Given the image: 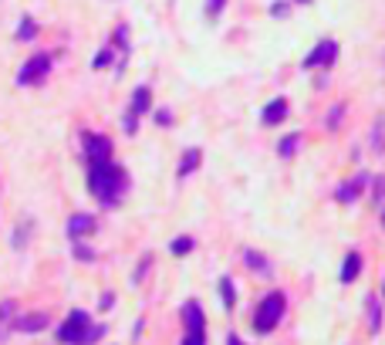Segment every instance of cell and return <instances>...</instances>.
<instances>
[{
  "instance_id": "1",
  "label": "cell",
  "mask_w": 385,
  "mask_h": 345,
  "mask_svg": "<svg viewBox=\"0 0 385 345\" xmlns=\"http://www.w3.org/2000/svg\"><path fill=\"white\" fill-rule=\"evenodd\" d=\"M88 190L102 207H118L129 190V173L118 163H88Z\"/></svg>"
},
{
  "instance_id": "2",
  "label": "cell",
  "mask_w": 385,
  "mask_h": 345,
  "mask_svg": "<svg viewBox=\"0 0 385 345\" xmlns=\"http://www.w3.org/2000/svg\"><path fill=\"white\" fill-rule=\"evenodd\" d=\"M284 308H287L284 291H274V295H267V298L257 305V311H254V332H257V335H270V332L280 325Z\"/></svg>"
},
{
  "instance_id": "3",
  "label": "cell",
  "mask_w": 385,
  "mask_h": 345,
  "mask_svg": "<svg viewBox=\"0 0 385 345\" xmlns=\"http://www.w3.org/2000/svg\"><path fill=\"white\" fill-rule=\"evenodd\" d=\"M88 328H91L88 311L75 308V311L61 322V328H58V342H61V345H85V339H88Z\"/></svg>"
},
{
  "instance_id": "4",
  "label": "cell",
  "mask_w": 385,
  "mask_h": 345,
  "mask_svg": "<svg viewBox=\"0 0 385 345\" xmlns=\"http://www.w3.org/2000/svg\"><path fill=\"white\" fill-rule=\"evenodd\" d=\"M51 65H54V58L51 54H34V58H28L24 61V68L17 72V81L28 88H34V85H44L47 81V75H51Z\"/></svg>"
},
{
  "instance_id": "5",
  "label": "cell",
  "mask_w": 385,
  "mask_h": 345,
  "mask_svg": "<svg viewBox=\"0 0 385 345\" xmlns=\"http://www.w3.org/2000/svg\"><path fill=\"white\" fill-rule=\"evenodd\" d=\"M335 58H338V41L324 38L311 48V54L305 58V68H331Z\"/></svg>"
},
{
  "instance_id": "6",
  "label": "cell",
  "mask_w": 385,
  "mask_h": 345,
  "mask_svg": "<svg viewBox=\"0 0 385 345\" xmlns=\"http://www.w3.org/2000/svg\"><path fill=\"white\" fill-rule=\"evenodd\" d=\"M85 159L88 163H109L112 159V139L98 132H85Z\"/></svg>"
},
{
  "instance_id": "7",
  "label": "cell",
  "mask_w": 385,
  "mask_h": 345,
  "mask_svg": "<svg viewBox=\"0 0 385 345\" xmlns=\"http://www.w3.org/2000/svg\"><path fill=\"white\" fill-rule=\"evenodd\" d=\"M149 105H153V88H149V85H142V88H135V92H132V102H129V112L125 115L139 118V115L149 112Z\"/></svg>"
},
{
  "instance_id": "8",
  "label": "cell",
  "mask_w": 385,
  "mask_h": 345,
  "mask_svg": "<svg viewBox=\"0 0 385 345\" xmlns=\"http://www.w3.org/2000/svg\"><path fill=\"white\" fill-rule=\"evenodd\" d=\"M365 183H368V176H365V173H362V176H355V180H348V183L338 187L335 200H338V203H355V200L362 196V187H365Z\"/></svg>"
},
{
  "instance_id": "9",
  "label": "cell",
  "mask_w": 385,
  "mask_h": 345,
  "mask_svg": "<svg viewBox=\"0 0 385 345\" xmlns=\"http://www.w3.org/2000/svg\"><path fill=\"white\" fill-rule=\"evenodd\" d=\"M91 230H95V217H91V213H75V217L68 220V237H72V240L88 237Z\"/></svg>"
},
{
  "instance_id": "10",
  "label": "cell",
  "mask_w": 385,
  "mask_h": 345,
  "mask_svg": "<svg viewBox=\"0 0 385 345\" xmlns=\"http://www.w3.org/2000/svg\"><path fill=\"white\" fill-rule=\"evenodd\" d=\"M183 318H186V328L190 332H206V315H203V305L199 302H186Z\"/></svg>"
},
{
  "instance_id": "11",
  "label": "cell",
  "mask_w": 385,
  "mask_h": 345,
  "mask_svg": "<svg viewBox=\"0 0 385 345\" xmlns=\"http://www.w3.org/2000/svg\"><path fill=\"white\" fill-rule=\"evenodd\" d=\"M243 264L254 271V274H261V278H267L270 271H274V264H270L261 251H254V247H247V251H243Z\"/></svg>"
},
{
  "instance_id": "12",
  "label": "cell",
  "mask_w": 385,
  "mask_h": 345,
  "mask_svg": "<svg viewBox=\"0 0 385 345\" xmlns=\"http://www.w3.org/2000/svg\"><path fill=\"white\" fill-rule=\"evenodd\" d=\"M47 315L44 311H34V315H24L21 322H17V332H24V335H34V332H41V328H47Z\"/></svg>"
},
{
  "instance_id": "13",
  "label": "cell",
  "mask_w": 385,
  "mask_h": 345,
  "mask_svg": "<svg viewBox=\"0 0 385 345\" xmlns=\"http://www.w3.org/2000/svg\"><path fill=\"white\" fill-rule=\"evenodd\" d=\"M287 109H291V105H287V98H274V102H270L267 109H264V115H261V122H264V125H277V122H284V115H287Z\"/></svg>"
},
{
  "instance_id": "14",
  "label": "cell",
  "mask_w": 385,
  "mask_h": 345,
  "mask_svg": "<svg viewBox=\"0 0 385 345\" xmlns=\"http://www.w3.org/2000/svg\"><path fill=\"white\" fill-rule=\"evenodd\" d=\"M31 237H34V220L21 217V220H17V230H14V251H24Z\"/></svg>"
},
{
  "instance_id": "15",
  "label": "cell",
  "mask_w": 385,
  "mask_h": 345,
  "mask_svg": "<svg viewBox=\"0 0 385 345\" xmlns=\"http://www.w3.org/2000/svg\"><path fill=\"white\" fill-rule=\"evenodd\" d=\"M14 311H17V302H0V345L14 328Z\"/></svg>"
},
{
  "instance_id": "16",
  "label": "cell",
  "mask_w": 385,
  "mask_h": 345,
  "mask_svg": "<svg viewBox=\"0 0 385 345\" xmlns=\"http://www.w3.org/2000/svg\"><path fill=\"white\" fill-rule=\"evenodd\" d=\"M358 274H362V254H358V251H348L345 264H342V281H345V284H351Z\"/></svg>"
},
{
  "instance_id": "17",
  "label": "cell",
  "mask_w": 385,
  "mask_h": 345,
  "mask_svg": "<svg viewBox=\"0 0 385 345\" xmlns=\"http://www.w3.org/2000/svg\"><path fill=\"white\" fill-rule=\"evenodd\" d=\"M199 159H203V153H199V149H186V153H183V159H179V169H176V176H179V180H186L190 173H196Z\"/></svg>"
},
{
  "instance_id": "18",
  "label": "cell",
  "mask_w": 385,
  "mask_h": 345,
  "mask_svg": "<svg viewBox=\"0 0 385 345\" xmlns=\"http://www.w3.org/2000/svg\"><path fill=\"white\" fill-rule=\"evenodd\" d=\"M298 146H301V136H298V132H291V136H284V139H280L277 153H280V159H291V156L298 153Z\"/></svg>"
},
{
  "instance_id": "19",
  "label": "cell",
  "mask_w": 385,
  "mask_h": 345,
  "mask_svg": "<svg viewBox=\"0 0 385 345\" xmlns=\"http://www.w3.org/2000/svg\"><path fill=\"white\" fill-rule=\"evenodd\" d=\"M220 295H223V308H227V311H233V308H236V291H233L230 278H220Z\"/></svg>"
},
{
  "instance_id": "20",
  "label": "cell",
  "mask_w": 385,
  "mask_h": 345,
  "mask_svg": "<svg viewBox=\"0 0 385 345\" xmlns=\"http://www.w3.org/2000/svg\"><path fill=\"white\" fill-rule=\"evenodd\" d=\"M38 38V24L31 17H21V28H17V41H34Z\"/></svg>"
},
{
  "instance_id": "21",
  "label": "cell",
  "mask_w": 385,
  "mask_h": 345,
  "mask_svg": "<svg viewBox=\"0 0 385 345\" xmlns=\"http://www.w3.org/2000/svg\"><path fill=\"white\" fill-rule=\"evenodd\" d=\"M169 251H173L176 258H186V254L192 251V237H186V233H183V237H176V240L169 244Z\"/></svg>"
},
{
  "instance_id": "22",
  "label": "cell",
  "mask_w": 385,
  "mask_h": 345,
  "mask_svg": "<svg viewBox=\"0 0 385 345\" xmlns=\"http://www.w3.org/2000/svg\"><path fill=\"white\" fill-rule=\"evenodd\" d=\"M112 61H116V51H112V48H102V51L95 54V61H91V68H95V72H102V68H109Z\"/></svg>"
},
{
  "instance_id": "23",
  "label": "cell",
  "mask_w": 385,
  "mask_h": 345,
  "mask_svg": "<svg viewBox=\"0 0 385 345\" xmlns=\"http://www.w3.org/2000/svg\"><path fill=\"white\" fill-rule=\"evenodd\" d=\"M385 139V118H379V122H375V129H372V149H375V153H382V143Z\"/></svg>"
},
{
  "instance_id": "24",
  "label": "cell",
  "mask_w": 385,
  "mask_h": 345,
  "mask_svg": "<svg viewBox=\"0 0 385 345\" xmlns=\"http://www.w3.org/2000/svg\"><path fill=\"white\" fill-rule=\"evenodd\" d=\"M75 258H78V261H95V251H91L88 244L75 240Z\"/></svg>"
},
{
  "instance_id": "25",
  "label": "cell",
  "mask_w": 385,
  "mask_h": 345,
  "mask_svg": "<svg viewBox=\"0 0 385 345\" xmlns=\"http://www.w3.org/2000/svg\"><path fill=\"white\" fill-rule=\"evenodd\" d=\"M223 7H227V0H206V17H210V21H217Z\"/></svg>"
},
{
  "instance_id": "26",
  "label": "cell",
  "mask_w": 385,
  "mask_h": 345,
  "mask_svg": "<svg viewBox=\"0 0 385 345\" xmlns=\"http://www.w3.org/2000/svg\"><path fill=\"white\" fill-rule=\"evenodd\" d=\"M342 118H345V105H335L331 118H328V129H342Z\"/></svg>"
},
{
  "instance_id": "27",
  "label": "cell",
  "mask_w": 385,
  "mask_h": 345,
  "mask_svg": "<svg viewBox=\"0 0 385 345\" xmlns=\"http://www.w3.org/2000/svg\"><path fill=\"white\" fill-rule=\"evenodd\" d=\"M183 345H206V332H186Z\"/></svg>"
},
{
  "instance_id": "28",
  "label": "cell",
  "mask_w": 385,
  "mask_h": 345,
  "mask_svg": "<svg viewBox=\"0 0 385 345\" xmlns=\"http://www.w3.org/2000/svg\"><path fill=\"white\" fill-rule=\"evenodd\" d=\"M102 335H105V328H102V325H91V328H88V339H85V345L98 342V339H102Z\"/></svg>"
},
{
  "instance_id": "29",
  "label": "cell",
  "mask_w": 385,
  "mask_h": 345,
  "mask_svg": "<svg viewBox=\"0 0 385 345\" xmlns=\"http://www.w3.org/2000/svg\"><path fill=\"white\" fill-rule=\"evenodd\" d=\"M368 318H372V328H379V302L368 298Z\"/></svg>"
},
{
  "instance_id": "30",
  "label": "cell",
  "mask_w": 385,
  "mask_h": 345,
  "mask_svg": "<svg viewBox=\"0 0 385 345\" xmlns=\"http://www.w3.org/2000/svg\"><path fill=\"white\" fill-rule=\"evenodd\" d=\"M155 122H159V125H169V122H173V115L166 112V109H159V112H155Z\"/></svg>"
},
{
  "instance_id": "31",
  "label": "cell",
  "mask_w": 385,
  "mask_h": 345,
  "mask_svg": "<svg viewBox=\"0 0 385 345\" xmlns=\"http://www.w3.org/2000/svg\"><path fill=\"white\" fill-rule=\"evenodd\" d=\"M270 14H274V17H287V3H274Z\"/></svg>"
},
{
  "instance_id": "32",
  "label": "cell",
  "mask_w": 385,
  "mask_h": 345,
  "mask_svg": "<svg viewBox=\"0 0 385 345\" xmlns=\"http://www.w3.org/2000/svg\"><path fill=\"white\" fill-rule=\"evenodd\" d=\"M116 305V295H102V308H105V311H109V308Z\"/></svg>"
},
{
  "instance_id": "33",
  "label": "cell",
  "mask_w": 385,
  "mask_h": 345,
  "mask_svg": "<svg viewBox=\"0 0 385 345\" xmlns=\"http://www.w3.org/2000/svg\"><path fill=\"white\" fill-rule=\"evenodd\" d=\"M227 345H243V342H240V335H233L230 332V335H227Z\"/></svg>"
},
{
  "instance_id": "34",
  "label": "cell",
  "mask_w": 385,
  "mask_h": 345,
  "mask_svg": "<svg viewBox=\"0 0 385 345\" xmlns=\"http://www.w3.org/2000/svg\"><path fill=\"white\" fill-rule=\"evenodd\" d=\"M382 227H385V207H382Z\"/></svg>"
},
{
  "instance_id": "35",
  "label": "cell",
  "mask_w": 385,
  "mask_h": 345,
  "mask_svg": "<svg viewBox=\"0 0 385 345\" xmlns=\"http://www.w3.org/2000/svg\"><path fill=\"white\" fill-rule=\"evenodd\" d=\"M298 3H311V0H298Z\"/></svg>"
}]
</instances>
